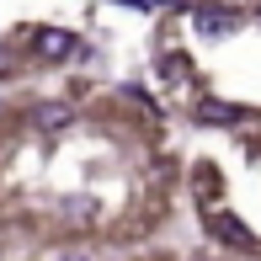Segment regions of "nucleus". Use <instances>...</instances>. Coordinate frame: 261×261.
<instances>
[{
    "label": "nucleus",
    "mask_w": 261,
    "mask_h": 261,
    "mask_svg": "<svg viewBox=\"0 0 261 261\" xmlns=\"http://www.w3.org/2000/svg\"><path fill=\"white\" fill-rule=\"evenodd\" d=\"M192 27H197V38H229V32H240V16H234V11H219V6H197Z\"/></svg>",
    "instance_id": "obj_1"
},
{
    "label": "nucleus",
    "mask_w": 261,
    "mask_h": 261,
    "mask_svg": "<svg viewBox=\"0 0 261 261\" xmlns=\"http://www.w3.org/2000/svg\"><path fill=\"white\" fill-rule=\"evenodd\" d=\"M32 54L48 59V64H59V59L75 54V32H64V27H43V32H32Z\"/></svg>",
    "instance_id": "obj_2"
},
{
    "label": "nucleus",
    "mask_w": 261,
    "mask_h": 261,
    "mask_svg": "<svg viewBox=\"0 0 261 261\" xmlns=\"http://www.w3.org/2000/svg\"><path fill=\"white\" fill-rule=\"evenodd\" d=\"M208 234H219L224 245H240V251L251 245V229H245L240 219H229L224 208H208Z\"/></svg>",
    "instance_id": "obj_3"
},
{
    "label": "nucleus",
    "mask_w": 261,
    "mask_h": 261,
    "mask_svg": "<svg viewBox=\"0 0 261 261\" xmlns=\"http://www.w3.org/2000/svg\"><path fill=\"white\" fill-rule=\"evenodd\" d=\"M32 123L48 128V134H59L64 123H75V112H69V101H38V107H32Z\"/></svg>",
    "instance_id": "obj_4"
},
{
    "label": "nucleus",
    "mask_w": 261,
    "mask_h": 261,
    "mask_svg": "<svg viewBox=\"0 0 261 261\" xmlns=\"http://www.w3.org/2000/svg\"><path fill=\"white\" fill-rule=\"evenodd\" d=\"M197 123L229 128V123H240V107H234V101H213V96H203V101H197Z\"/></svg>",
    "instance_id": "obj_5"
},
{
    "label": "nucleus",
    "mask_w": 261,
    "mask_h": 261,
    "mask_svg": "<svg viewBox=\"0 0 261 261\" xmlns=\"http://www.w3.org/2000/svg\"><path fill=\"white\" fill-rule=\"evenodd\" d=\"M160 75L181 80V75H187V59H181V54H165V59H160Z\"/></svg>",
    "instance_id": "obj_6"
},
{
    "label": "nucleus",
    "mask_w": 261,
    "mask_h": 261,
    "mask_svg": "<svg viewBox=\"0 0 261 261\" xmlns=\"http://www.w3.org/2000/svg\"><path fill=\"white\" fill-rule=\"evenodd\" d=\"M6 69H11V54H6V48H0V75H6Z\"/></svg>",
    "instance_id": "obj_7"
}]
</instances>
